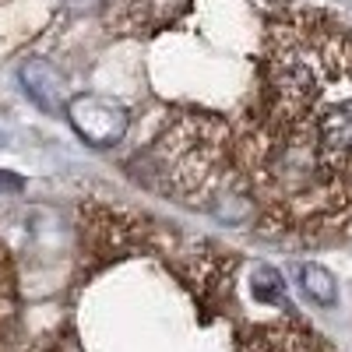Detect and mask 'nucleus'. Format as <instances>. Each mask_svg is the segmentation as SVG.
<instances>
[{"mask_svg": "<svg viewBox=\"0 0 352 352\" xmlns=\"http://www.w3.org/2000/svg\"><path fill=\"white\" fill-rule=\"evenodd\" d=\"M247 116L320 159L352 166V32L317 11L278 18Z\"/></svg>", "mask_w": 352, "mask_h": 352, "instance_id": "1", "label": "nucleus"}, {"mask_svg": "<svg viewBox=\"0 0 352 352\" xmlns=\"http://www.w3.org/2000/svg\"><path fill=\"white\" fill-rule=\"evenodd\" d=\"M141 173L148 187L190 201L194 208H212L222 194L243 197L232 169V127L212 113H169L144 148Z\"/></svg>", "mask_w": 352, "mask_h": 352, "instance_id": "2", "label": "nucleus"}, {"mask_svg": "<svg viewBox=\"0 0 352 352\" xmlns=\"http://www.w3.org/2000/svg\"><path fill=\"white\" fill-rule=\"evenodd\" d=\"M67 116H71L74 131L88 144H96V148H113V144L127 134V124H131V116L120 102H109V99H99V96L71 99Z\"/></svg>", "mask_w": 352, "mask_h": 352, "instance_id": "3", "label": "nucleus"}, {"mask_svg": "<svg viewBox=\"0 0 352 352\" xmlns=\"http://www.w3.org/2000/svg\"><path fill=\"white\" fill-rule=\"evenodd\" d=\"M240 352H324V342L296 320H285V324H257L243 331Z\"/></svg>", "mask_w": 352, "mask_h": 352, "instance_id": "4", "label": "nucleus"}, {"mask_svg": "<svg viewBox=\"0 0 352 352\" xmlns=\"http://www.w3.org/2000/svg\"><path fill=\"white\" fill-rule=\"evenodd\" d=\"M21 85H25V92L32 96L36 106H43L46 113H56L64 102V78L56 74L46 60H28L21 64Z\"/></svg>", "mask_w": 352, "mask_h": 352, "instance_id": "5", "label": "nucleus"}, {"mask_svg": "<svg viewBox=\"0 0 352 352\" xmlns=\"http://www.w3.org/2000/svg\"><path fill=\"white\" fill-rule=\"evenodd\" d=\"M18 338V282L8 250L0 247V352H8Z\"/></svg>", "mask_w": 352, "mask_h": 352, "instance_id": "6", "label": "nucleus"}, {"mask_svg": "<svg viewBox=\"0 0 352 352\" xmlns=\"http://www.w3.org/2000/svg\"><path fill=\"white\" fill-rule=\"evenodd\" d=\"M176 0H124V18L120 25L124 28H148V25H159L169 11H173Z\"/></svg>", "mask_w": 352, "mask_h": 352, "instance_id": "7", "label": "nucleus"}, {"mask_svg": "<svg viewBox=\"0 0 352 352\" xmlns=\"http://www.w3.org/2000/svg\"><path fill=\"white\" fill-rule=\"evenodd\" d=\"M300 282H303V292L320 303V307H331L338 300V282L331 278V272H324L320 264H303L300 268Z\"/></svg>", "mask_w": 352, "mask_h": 352, "instance_id": "8", "label": "nucleus"}, {"mask_svg": "<svg viewBox=\"0 0 352 352\" xmlns=\"http://www.w3.org/2000/svg\"><path fill=\"white\" fill-rule=\"evenodd\" d=\"M285 282H282V275H275L272 268H261L257 275H254V296L257 300H264V303H278V307H285Z\"/></svg>", "mask_w": 352, "mask_h": 352, "instance_id": "9", "label": "nucleus"}]
</instances>
